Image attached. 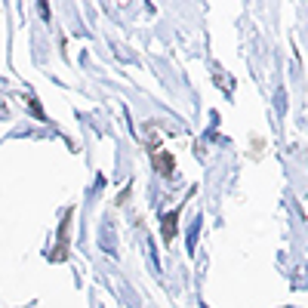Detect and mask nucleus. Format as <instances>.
I'll list each match as a JSON object with an SVG mask.
<instances>
[{
	"instance_id": "nucleus-2",
	"label": "nucleus",
	"mask_w": 308,
	"mask_h": 308,
	"mask_svg": "<svg viewBox=\"0 0 308 308\" xmlns=\"http://www.w3.org/2000/svg\"><path fill=\"white\" fill-rule=\"evenodd\" d=\"M176 222H179V209H173V213H166L163 216V241L166 244H173V237H176Z\"/></svg>"
},
{
	"instance_id": "nucleus-1",
	"label": "nucleus",
	"mask_w": 308,
	"mask_h": 308,
	"mask_svg": "<svg viewBox=\"0 0 308 308\" xmlns=\"http://www.w3.org/2000/svg\"><path fill=\"white\" fill-rule=\"evenodd\" d=\"M154 166L160 170V176H163V179H173L176 163H173V157H170L166 151H154Z\"/></svg>"
}]
</instances>
